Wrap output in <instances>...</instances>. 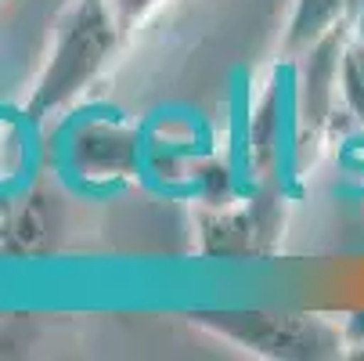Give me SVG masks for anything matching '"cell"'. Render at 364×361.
Here are the masks:
<instances>
[]
</instances>
